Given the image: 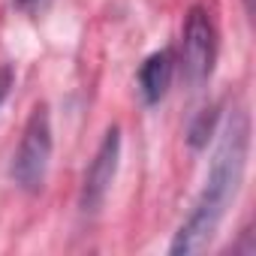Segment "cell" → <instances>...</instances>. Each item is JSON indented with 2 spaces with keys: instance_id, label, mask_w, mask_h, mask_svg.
<instances>
[{
  "instance_id": "6da1fadb",
  "label": "cell",
  "mask_w": 256,
  "mask_h": 256,
  "mask_svg": "<svg viewBox=\"0 0 256 256\" xmlns=\"http://www.w3.org/2000/svg\"><path fill=\"white\" fill-rule=\"evenodd\" d=\"M247 136H250L247 114L235 112L226 120V130H223L220 145L214 151L205 187H202L190 217L181 223V229H178V235L172 241V253L175 256L196 253L214 238L229 202L235 199V193L241 187V175H244V163H247V142H250Z\"/></svg>"
},
{
  "instance_id": "ba28073f",
  "label": "cell",
  "mask_w": 256,
  "mask_h": 256,
  "mask_svg": "<svg viewBox=\"0 0 256 256\" xmlns=\"http://www.w3.org/2000/svg\"><path fill=\"white\" fill-rule=\"evenodd\" d=\"M46 4H48V0H16V6L24 10V12H36V10H42Z\"/></svg>"
},
{
  "instance_id": "5b68a950",
  "label": "cell",
  "mask_w": 256,
  "mask_h": 256,
  "mask_svg": "<svg viewBox=\"0 0 256 256\" xmlns=\"http://www.w3.org/2000/svg\"><path fill=\"white\" fill-rule=\"evenodd\" d=\"M172 76H175V58H172V52H169V48L154 52V54L139 66V90H142V100H145L148 106H157V102L169 94Z\"/></svg>"
},
{
  "instance_id": "277c9868",
  "label": "cell",
  "mask_w": 256,
  "mask_h": 256,
  "mask_svg": "<svg viewBox=\"0 0 256 256\" xmlns=\"http://www.w3.org/2000/svg\"><path fill=\"white\" fill-rule=\"evenodd\" d=\"M118 160H120V130L112 126L106 133L96 157L90 160L88 172H84V184H82V211L94 214L100 211V205L106 202L108 190H112V181L118 175Z\"/></svg>"
},
{
  "instance_id": "3957f363",
  "label": "cell",
  "mask_w": 256,
  "mask_h": 256,
  "mask_svg": "<svg viewBox=\"0 0 256 256\" xmlns=\"http://www.w3.org/2000/svg\"><path fill=\"white\" fill-rule=\"evenodd\" d=\"M214 60H217V30L214 22L208 18L205 10L193 6L184 18V30H181V66H184V78L190 84H205L214 72Z\"/></svg>"
},
{
  "instance_id": "8992f818",
  "label": "cell",
  "mask_w": 256,
  "mask_h": 256,
  "mask_svg": "<svg viewBox=\"0 0 256 256\" xmlns=\"http://www.w3.org/2000/svg\"><path fill=\"white\" fill-rule=\"evenodd\" d=\"M214 120H217V114L208 112V108L199 114V120L193 124V130H190V145H193V148H202V145L208 142V136H211V130H214Z\"/></svg>"
},
{
  "instance_id": "52a82bcc",
  "label": "cell",
  "mask_w": 256,
  "mask_h": 256,
  "mask_svg": "<svg viewBox=\"0 0 256 256\" xmlns=\"http://www.w3.org/2000/svg\"><path fill=\"white\" fill-rule=\"evenodd\" d=\"M12 82H16V72H12V66H10V64H0V102H4V100L10 96V88H12Z\"/></svg>"
},
{
  "instance_id": "7a4b0ae2",
  "label": "cell",
  "mask_w": 256,
  "mask_h": 256,
  "mask_svg": "<svg viewBox=\"0 0 256 256\" xmlns=\"http://www.w3.org/2000/svg\"><path fill=\"white\" fill-rule=\"evenodd\" d=\"M48 163H52V118L46 106H36L12 157V181L22 190L36 193L46 184Z\"/></svg>"
}]
</instances>
